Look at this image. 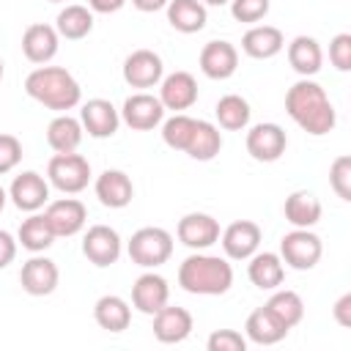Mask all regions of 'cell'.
<instances>
[{"mask_svg": "<svg viewBox=\"0 0 351 351\" xmlns=\"http://www.w3.org/2000/svg\"><path fill=\"white\" fill-rule=\"evenodd\" d=\"M285 112L293 118V123L299 129H304L313 137H324L335 129L337 123V112L326 96V90L313 82L310 77H302L299 82H293L285 93Z\"/></svg>", "mask_w": 351, "mask_h": 351, "instance_id": "cell-1", "label": "cell"}, {"mask_svg": "<svg viewBox=\"0 0 351 351\" xmlns=\"http://www.w3.org/2000/svg\"><path fill=\"white\" fill-rule=\"evenodd\" d=\"M25 90L30 99L55 112H69L82 101V88L71 71L63 66H38L25 77Z\"/></svg>", "mask_w": 351, "mask_h": 351, "instance_id": "cell-2", "label": "cell"}, {"mask_svg": "<svg viewBox=\"0 0 351 351\" xmlns=\"http://www.w3.org/2000/svg\"><path fill=\"white\" fill-rule=\"evenodd\" d=\"M178 285L195 296H222L233 285V266L208 252H192L178 266Z\"/></svg>", "mask_w": 351, "mask_h": 351, "instance_id": "cell-3", "label": "cell"}, {"mask_svg": "<svg viewBox=\"0 0 351 351\" xmlns=\"http://www.w3.org/2000/svg\"><path fill=\"white\" fill-rule=\"evenodd\" d=\"M126 252H129L132 263H137L143 269H156V266L170 261V255H173V236L165 228H156V225L140 228V230L132 233V239L126 244Z\"/></svg>", "mask_w": 351, "mask_h": 351, "instance_id": "cell-4", "label": "cell"}, {"mask_svg": "<svg viewBox=\"0 0 351 351\" xmlns=\"http://www.w3.org/2000/svg\"><path fill=\"white\" fill-rule=\"evenodd\" d=\"M47 181L63 195H80L90 181V162L77 151L55 154L47 165Z\"/></svg>", "mask_w": 351, "mask_h": 351, "instance_id": "cell-5", "label": "cell"}, {"mask_svg": "<svg viewBox=\"0 0 351 351\" xmlns=\"http://www.w3.org/2000/svg\"><path fill=\"white\" fill-rule=\"evenodd\" d=\"M285 266L296 269V271H307L313 269L321 255H324V244H321V236H315L310 228H293L291 233H285L280 239V252Z\"/></svg>", "mask_w": 351, "mask_h": 351, "instance_id": "cell-6", "label": "cell"}, {"mask_svg": "<svg viewBox=\"0 0 351 351\" xmlns=\"http://www.w3.org/2000/svg\"><path fill=\"white\" fill-rule=\"evenodd\" d=\"M121 250H123V241L118 230L110 225H90L88 233L82 236V255L99 269L112 266L121 258Z\"/></svg>", "mask_w": 351, "mask_h": 351, "instance_id": "cell-7", "label": "cell"}, {"mask_svg": "<svg viewBox=\"0 0 351 351\" xmlns=\"http://www.w3.org/2000/svg\"><path fill=\"white\" fill-rule=\"evenodd\" d=\"M118 112H121V121L134 132H148L165 121V107H162L159 96L145 93V90L132 93Z\"/></svg>", "mask_w": 351, "mask_h": 351, "instance_id": "cell-8", "label": "cell"}, {"mask_svg": "<svg viewBox=\"0 0 351 351\" xmlns=\"http://www.w3.org/2000/svg\"><path fill=\"white\" fill-rule=\"evenodd\" d=\"M244 145L255 162H277L288 148V137L280 123H255L247 132Z\"/></svg>", "mask_w": 351, "mask_h": 351, "instance_id": "cell-9", "label": "cell"}, {"mask_svg": "<svg viewBox=\"0 0 351 351\" xmlns=\"http://www.w3.org/2000/svg\"><path fill=\"white\" fill-rule=\"evenodd\" d=\"M8 197L19 211L33 214L49 203V181L36 170H25V173L14 176V181L8 186Z\"/></svg>", "mask_w": 351, "mask_h": 351, "instance_id": "cell-10", "label": "cell"}, {"mask_svg": "<svg viewBox=\"0 0 351 351\" xmlns=\"http://www.w3.org/2000/svg\"><path fill=\"white\" fill-rule=\"evenodd\" d=\"M261 239H263V230L252 219H236L219 233L222 250L230 261H247L250 255H255L261 247Z\"/></svg>", "mask_w": 351, "mask_h": 351, "instance_id": "cell-11", "label": "cell"}, {"mask_svg": "<svg viewBox=\"0 0 351 351\" xmlns=\"http://www.w3.org/2000/svg\"><path fill=\"white\" fill-rule=\"evenodd\" d=\"M19 282L25 288V293H30V296H49L60 282L58 263L41 252H33V258H27L22 263Z\"/></svg>", "mask_w": 351, "mask_h": 351, "instance_id": "cell-12", "label": "cell"}, {"mask_svg": "<svg viewBox=\"0 0 351 351\" xmlns=\"http://www.w3.org/2000/svg\"><path fill=\"white\" fill-rule=\"evenodd\" d=\"M44 217H47V222H49L55 239H58V236H66V239H69V236H77V233L85 228V222H88V208H85V203L77 200V197H60V200L47 203Z\"/></svg>", "mask_w": 351, "mask_h": 351, "instance_id": "cell-13", "label": "cell"}, {"mask_svg": "<svg viewBox=\"0 0 351 351\" xmlns=\"http://www.w3.org/2000/svg\"><path fill=\"white\" fill-rule=\"evenodd\" d=\"M165 77V63L154 49H134L123 60V80L132 88H154Z\"/></svg>", "mask_w": 351, "mask_h": 351, "instance_id": "cell-14", "label": "cell"}, {"mask_svg": "<svg viewBox=\"0 0 351 351\" xmlns=\"http://www.w3.org/2000/svg\"><path fill=\"white\" fill-rule=\"evenodd\" d=\"M176 236L184 247L189 250H208L211 244L219 241V222L211 217V214H203V211H192V214H184L178 219V228H176Z\"/></svg>", "mask_w": 351, "mask_h": 351, "instance_id": "cell-15", "label": "cell"}, {"mask_svg": "<svg viewBox=\"0 0 351 351\" xmlns=\"http://www.w3.org/2000/svg\"><path fill=\"white\" fill-rule=\"evenodd\" d=\"M58 47H60V36H58L55 25L36 22V25H27L22 33V52L36 66L49 63L58 55Z\"/></svg>", "mask_w": 351, "mask_h": 351, "instance_id": "cell-16", "label": "cell"}, {"mask_svg": "<svg viewBox=\"0 0 351 351\" xmlns=\"http://www.w3.org/2000/svg\"><path fill=\"white\" fill-rule=\"evenodd\" d=\"M159 101L165 110L184 112L197 101V80L189 71H173L159 82Z\"/></svg>", "mask_w": 351, "mask_h": 351, "instance_id": "cell-17", "label": "cell"}, {"mask_svg": "<svg viewBox=\"0 0 351 351\" xmlns=\"http://www.w3.org/2000/svg\"><path fill=\"white\" fill-rule=\"evenodd\" d=\"M80 123L82 129L96 137V140H104V137H112L121 126V112L112 107V101L107 99H88L80 110Z\"/></svg>", "mask_w": 351, "mask_h": 351, "instance_id": "cell-18", "label": "cell"}, {"mask_svg": "<svg viewBox=\"0 0 351 351\" xmlns=\"http://www.w3.org/2000/svg\"><path fill=\"white\" fill-rule=\"evenodd\" d=\"M239 69V49L230 41H208L200 49V71L208 80H228Z\"/></svg>", "mask_w": 351, "mask_h": 351, "instance_id": "cell-19", "label": "cell"}, {"mask_svg": "<svg viewBox=\"0 0 351 351\" xmlns=\"http://www.w3.org/2000/svg\"><path fill=\"white\" fill-rule=\"evenodd\" d=\"M170 299V285L162 274L156 271H145L134 280L132 285V304L134 310H140L143 315H154L156 310H162Z\"/></svg>", "mask_w": 351, "mask_h": 351, "instance_id": "cell-20", "label": "cell"}, {"mask_svg": "<svg viewBox=\"0 0 351 351\" xmlns=\"http://www.w3.org/2000/svg\"><path fill=\"white\" fill-rule=\"evenodd\" d=\"M195 329V321H192V313L186 307H170L165 304L162 310L154 313V337L159 343H184Z\"/></svg>", "mask_w": 351, "mask_h": 351, "instance_id": "cell-21", "label": "cell"}, {"mask_svg": "<svg viewBox=\"0 0 351 351\" xmlns=\"http://www.w3.org/2000/svg\"><path fill=\"white\" fill-rule=\"evenodd\" d=\"M93 192H96L101 206H107V208H126L132 203V197H134V184H132V178L123 170H104L96 178Z\"/></svg>", "mask_w": 351, "mask_h": 351, "instance_id": "cell-22", "label": "cell"}, {"mask_svg": "<svg viewBox=\"0 0 351 351\" xmlns=\"http://www.w3.org/2000/svg\"><path fill=\"white\" fill-rule=\"evenodd\" d=\"M285 47V36L280 27L274 25H252L244 36H241V49L244 55L255 58V60H269L274 55H280Z\"/></svg>", "mask_w": 351, "mask_h": 351, "instance_id": "cell-23", "label": "cell"}, {"mask_svg": "<svg viewBox=\"0 0 351 351\" xmlns=\"http://www.w3.org/2000/svg\"><path fill=\"white\" fill-rule=\"evenodd\" d=\"M247 277L261 291H274L285 280V263L277 252H255L247 258Z\"/></svg>", "mask_w": 351, "mask_h": 351, "instance_id": "cell-24", "label": "cell"}, {"mask_svg": "<svg viewBox=\"0 0 351 351\" xmlns=\"http://www.w3.org/2000/svg\"><path fill=\"white\" fill-rule=\"evenodd\" d=\"M288 63L299 77H313L324 66V49L313 36H296L288 44Z\"/></svg>", "mask_w": 351, "mask_h": 351, "instance_id": "cell-25", "label": "cell"}, {"mask_svg": "<svg viewBox=\"0 0 351 351\" xmlns=\"http://www.w3.org/2000/svg\"><path fill=\"white\" fill-rule=\"evenodd\" d=\"M82 134H85V129H82L80 118H71L69 112L55 115L49 121V126H47V143H49V148L55 154H71V151H77L80 143H82Z\"/></svg>", "mask_w": 351, "mask_h": 351, "instance_id": "cell-26", "label": "cell"}, {"mask_svg": "<svg viewBox=\"0 0 351 351\" xmlns=\"http://www.w3.org/2000/svg\"><path fill=\"white\" fill-rule=\"evenodd\" d=\"M282 214L285 219L293 225V228H313L318 225L324 208H321V200L307 192V189H296L285 197V206H282Z\"/></svg>", "mask_w": 351, "mask_h": 351, "instance_id": "cell-27", "label": "cell"}, {"mask_svg": "<svg viewBox=\"0 0 351 351\" xmlns=\"http://www.w3.org/2000/svg\"><path fill=\"white\" fill-rule=\"evenodd\" d=\"M93 318L107 332H123L129 326V321H132V307H129V302L123 296L104 293L93 304Z\"/></svg>", "mask_w": 351, "mask_h": 351, "instance_id": "cell-28", "label": "cell"}, {"mask_svg": "<svg viewBox=\"0 0 351 351\" xmlns=\"http://www.w3.org/2000/svg\"><path fill=\"white\" fill-rule=\"evenodd\" d=\"M285 335H288V329H285L266 307H255V310L247 315L244 337L252 340L255 346H274V343H280Z\"/></svg>", "mask_w": 351, "mask_h": 351, "instance_id": "cell-29", "label": "cell"}, {"mask_svg": "<svg viewBox=\"0 0 351 351\" xmlns=\"http://www.w3.org/2000/svg\"><path fill=\"white\" fill-rule=\"evenodd\" d=\"M165 8H167V22L173 25V30L186 33V36L203 30L208 22V11L200 0H170Z\"/></svg>", "mask_w": 351, "mask_h": 351, "instance_id": "cell-30", "label": "cell"}, {"mask_svg": "<svg viewBox=\"0 0 351 351\" xmlns=\"http://www.w3.org/2000/svg\"><path fill=\"white\" fill-rule=\"evenodd\" d=\"M55 30L60 38H69V41H80L85 38L90 30H93V11L88 5H80V3H71L66 8L58 11L55 16Z\"/></svg>", "mask_w": 351, "mask_h": 351, "instance_id": "cell-31", "label": "cell"}, {"mask_svg": "<svg viewBox=\"0 0 351 351\" xmlns=\"http://www.w3.org/2000/svg\"><path fill=\"white\" fill-rule=\"evenodd\" d=\"M222 148V134L211 121H195V132L189 137V145L184 154H189L197 162H211Z\"/></svg>", "mask_w": 351, "mask_h": 351, "instance_id": "cell-32", "label": "cell"}, {"mask_svg": "<svg viewBox=\"0 0 351 351\" xmlns=\"http://www.w3.org/2000/svg\"><path fill=\"white\" fill-rule=\"evenodd\" d=\"M16 241H19L27 252H44V250H49V247H52L55 233H52V228H49L47 217H44V214H38V211H33L27 219H22L19 233H16Z\"/></svg>", "mask_w": 351, "mask_h": 351, "instance_id": "cell-33", "label": "cell"}, {"mask_svg": "<svg viewBox=\"0 0 351 351\" xmlns=\"http://www.w3.org/2000/svg\"><path fill=\"white\" fill-rule=\"evenodd\" d=\"M285 329H293L302 318H304V302H302V296L296 293V291H288V288H282V291H277L274 288V293L269 296V302L263 304Z\"/></svg>", "mask_w": 351, "mask_h": 351, "instance_id": "cell-34", "label": "cell"}, {"mask_svg": "<svg viewBox=\"0 0 351 351\" xmlns=\"http://www.w3.org/2000/svg\"><path fill=\"white\" fill-rule=\"evenodd\" d=\"M214 112H217L219 126H222V129H228V132H241V129H247L250 115H252V110H250L247 99H244V96H239V93H225V96L217 101Z\"/></svg>", "mask_w": 351, "mask_h": 351, "instance_id": "cell-35", "label": "cell"}, {"mask_svg": "<svg viewBox=\"0 0 351 351\" xmlns=\"http://www.w3.org/2000/svg\"><path fill=\"white\" fill-rule=\"evenodd\" d=\"M195 121L197 118H192L186 112H176L167 121H162V140H165V145L173 148V151H186L189 137L195 132Z\"/></svg>", "mask_w": 351, "mask_h": 351, "instance_id": "cell-36", "label": "cell"}, {"mask_svg": "<svg viewBox=\"0 0 351 351\" xmlns=\"http://www.w3.org/2000/svg\"><path fill=\"white\" fill-rule=\"evenodd\" d=\"M329 184L340 200H346V203L351 200V156L348 154H340L329 165Z\"/></svg>", "mask_w": 351, "mask_h": 351, "instance_id": "cell-37", "label": "cell"}, {"mask_svg": "<svg viewBox=\"0 0 351 351\" xmlns=\"http://www.w3.org/2000/svg\"><path fill=\"white\" fill-rule=\"evenodd\" d=\"M271 8V0H230V14L236 22L255 25L261 22Z\"/></svg>", "mask_w": 351, "mask_h": 351, "instance_id": "cell-38", "label": "cell"}, {"mask_svg": "<svg viewBox=\"0 0 351 351\" xmlns=\"http://www.w3.org/2000/svg\"><path fill=\"white\" fill-rule=\"evenodd\" d=\"M208 351H244L247 348V337L236 329H217L208 335L206 340Z\"/></svg>", "mask_w": 351, "mask_h": 351, "instance_id": "cell-39", "label": "cell"}, {"mask_svg": "<svg viewBox=\"0 0 351 351\" xmlns=\"http://www.w3.org/2000/svg\"><path fill=\"white\" fill-rule=\"evenodd\" d=\"M329 60L337 71H351V33H337L329 41Z\"/></svg>", "mask_w": 351, "mask_h": 351, "instance_id": "cell-40", "label": "cell"}, {"mask_svg": "<svg viewBox=\"0 0 351 351\" xmlns=\"http://www.w3.org/2000/svg\"><path fill=\"white\" fill-rule=\"evenodd\" d=\"M19 159H22V143H19V137L0 132V176L3 173H11L19 165Z\"/></svg>", "mask_w": 351, "mask_h": 351, "instance_id": "cell-41", "label": "cell"}, {"mask_svg": "<svg viewBox=\"0 0 351 351\" xmlns=\"http://www.w3.org/2000/svg\"><path fill=\"white\" fill-rule=\"evenodd\" d=\"M16 247H19V241L8 230H0V269H5L8 263H14Z\"/></svg>", "mask_w": 351, "mask_h": 351, "instance_id": "cell-42", "label": "cell"}, {"mask_svg": "<svg viewBox=\"0 0 351 351\" xmlns=\"http://www.w3.org/2000/svg\"><path fill=\"white\" fill-rule=\"evenodd\" d=\"M332 315H335V321H337L340 326H351V293H343V296L335 302Z\"/></svg>", "mask_w": 351, "mask_h": 351, "instance_id": "cell-43", "label": "cell"}, {"mask_svg": "<svg viewBox=\"0 0 351 351\" xmlns=\"http://www.w3.org/2000/svg\"><path fill=\"white\" fill-rule=\"evenodd\" d=\"M126 5V0H88V8L93 14H115Z\"/></svg>", "mask_w": 351, "mask_h": 351, "instance_id": "cell-44", "label": "cell"}, {"mask_svg": "<svg viewBox=\"0 0 351 351\" xmlns=\"http://www.w3.org/2000/svg\"><path fill=\"white\" fill-rule=\"evenodd\" d=\"M167 3H170V0H132V5H134L137 11H143V14H154V11H162Z\"/></svg>", "mask_w": 351, "mask_h": 351, "instance_id": "cell-45", "label": "cell"}, {"mask_svg": "<svg viewBox=\"0 0 351 351\" xmlns=\"http://www.w3.org/2000/svg\"><path fill=\"white\" fill-rule=\"evenodd\" d=\"M5 200H8V192H5V189H3V186H0V211H3V208H5Z\"/></svg>", "mask_w": 351, "mask_h": 351, "instance_id": "cell-46", "label": "cell"}, {"mask_svg": "<svg viewBox=\"0 0 351 351\" xmlns=\"http://www.w3.org/2000/svg\"><path fill=\"white\" fill-rule=\"evenodd\" d=\"M203 5H225V3H230V0H200Z\"/></svg>", "mask_w": 351, "mask_h": 351, "instance_id": "cell-47", "label": "cell"}, {"mask_svg": "<svg viewBox=\"0 0 351 351\" xmlns=\"http://www.w3.org/2000/svg\"><path fill=\"white\" fill-rule=\"evenodd\" d=\"M3 74H5V66H3V58H0V80H3Z\"/></svg>", "mask_w": 351, "mask_h": 351, "instance_id": "cell-48", "label": "cell"}, {"mask_svg": "<svg viewBox=\"0 0 351 351\" xmlns=\"http://www.w3.org/2000/svg\"><path fill=\"white\" fill-rule=\"evenodd\" d=\"M49 3H66V0H49Z\"/></svg>", "mask_w": 351, "mask_h": 351, "instance_id": "cell-49", "label": "cell"}]
</instances>
